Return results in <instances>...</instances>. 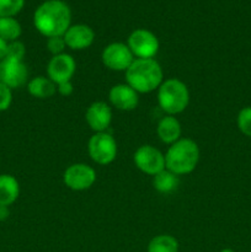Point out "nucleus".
<instances>
[{"instance_id": "f257e3e1", "label": "nucleus", "mask_w": 251, "mask_h": 252, "mask_svg": "<svg viewBox=\"0 0 251 252\" xmlns=\"http://www.w3.org/2000/svg\"><path fill=\"white\" fill-rule=\"evenodd\" d=\"M70 7L63 0H47L36 9L33 15V25L42 36H64L70 27Z\"/></svg>"}, {"instance_id": "f03ea898", "label": "nucleus", "mask_w": 251, "mask_h": 252, "mask_svg": "<svg viewBox=\"0 0 251 252\" xmlns=\"http://www.w3.org/2000/svg\"><path fill=\"white\" fill-rule=\"evenodd\" d=\"M164 81L160 64L153 59L135 58L126 70V84L138 94H149L157 90Z\"/></svg>"}, {"instance_id": "7ed1b4c3", "label": "nucleus", "mask_w": 251, "mask_h": 252, "mask_svg": "<svg viewBox=\"0 0 251 252\" xmlns=\"http://www.w3.org/2000/svg\"><path fill=\"white\" fill-rule=\"evenodd\" d=\"M199 160V148L194 140L181 138L171 144L165 154V169L177 176L191 174Z\"/></svg>"}, {"instance_id": "20e7f679", "label": "nucleus", "mask_w": 251, "mask_h": 252, "mask_svg": "<svg viewBox=\"0 0 251 252\" xmlns=\"http://www.w3.org/2000/svg\"><path fill=\"white\" fill-rule=\"evenodd\" d=\"M188 88L180 79H166L157 89V103L166 115L176 116L184 112L188 106Z\"/></svg>"}, {"instance_id": "39448f33", "label": "nucleus", "mask_w": 251, "mask_h": 252, "mask_svg": "<svg viewBox=\"0 0 251 252\" xmlns=\"http://www.w3.org/2000/svg\"><path fill=\"white\" fill-rule=\"evenodd\" d=\"M88 150L93 161L106 166L115 161L117 157V143L110 133H95L89 139Z\"/></svg>"}, {"instance_id": "423d86ee", "label": "nucleus", "mask_w": 251, "mask_h": 252, "mask_svg": "<svg viewBox=\"0 0 251 252\" xmlns=\"http://www.w3.org/2000/svg\"><path fill=\"white\" fill-rule=\"evenodd\" d=\"M127 46L134 58L153 59L159 52V41L152 31L145 29L134 30L129 34Z\"/></svg>"}, {"instance_id": "0eeeda50", "label": "nucleus", "mask_w": 251, "mask_h": 252, "mask_svg": "<svg viewBox=\"0 0 251 252\" xmlns=\"http://www.w3.org/2000/svg\"><path fill=\"white\" fill-rule=\"evenodd\" d=\"M134 56L129 47L122 42H113L103 48L101 61L103 65L113 71H126L134 62Z\"/></svg>"}, {"instance_id": "6e6552de", "label": "nucleus", "mask_w": 251, "mask_h": 252, "mask_svg": "<svg viewBox=\"0 0 251 252\" xmlns=\"http://www.w3.org/2000/svg\"><path fill=\"white\" fill-rule=\"evenodd\" d=\"M133 160L137 169L150 176H155L165 169V155L149 144L138 148L133 155Z\"/></svg>"}, {"instance_id": "1a4fd4ad", "label": "nucleus", "mask_w": 251, "mask_h": 252, "mask_svg": "<svg viewBox=\"0 0 251 252\" xmlns=\"http://www.w3.org/2000/svg\"><path fill=\"white\" fill-rule=\"evenodd\" d=\"M96 181V171L89 165L78 162L73 164L63 174V182L73 191H86Z\"/></svg>"}, {"instance_id": "9d476101", "label": "nucleus", "mask_w": 251, "mask_h": 252, "mask_svg": "<svg viewBox=\"0 0 251 252\" xmlns=\"http://www.w3.org/2000/svg\"><path fill=\"white\" fill-rule=\"evenodd\" d=\"M29 70L24 61L4 58L0 61V81L10 89H19L27 83Z\"/></svg>"}, {"instance_id": "9b49d317", "label": "nucleus", "mask_w": 251, "mask_h": 252, "mask_svg": "<svg viewBox=\"0 0 251 252\" xmlns=\"http://www.w3.org/2000/svg\"><path fill=\"white\" fill-rule=\"evenodd\" d=\"M76 70V63L70 54L62 53L53 56L47 65V75L56 85L70 81Z\"/></svg>"}, {"instance_id": "f8f14e48", "label": "nucleus", "mask_w": 251, "mask_h": 252, "mask_svg": "<svg viewBox=\"0 0 251 252\" xmlns=\"http://www.w3.org/2000/svg\"><path fill=\"white\" fill-rule=\"evenodd\" d=\"M85 121L95 133L107 132L112 122V110L106 102L96 101L91 103L86 110Z\"/></svg>"}, {"instance_id": "ddd939ff", "label": "nucleus", "mask_w": 251, "mask_h": 252, "mask_svg": "<svg viewBox=\"0 0 251 252\" xmlns=\"http://www.w3.org/2000/svg\"><path fill=\"white\" fill-rule=\"evenodd\" d=\"M63 38L68 48L73 51H83L94 43L95 32L88 25H70V27L64 33Z\"/></svg>"}, {"instance_id": "4468645a", "label": "nucleus", "mask_w": 251, "mask_h": 252, "mask_svg": "<svg viewBox=\"0 0 251 252\" xmlns=\"http://www.w3.org/2000/svg\"><path fill=\"white\" fill-rule=\"evenodd\" d=\"M111 105L120 111L134 110L139 102V94L133 90L128 84H117L108 93Z\"/></svg>"}, {"instance_id": "2eb2a0df", "label": "nucleus", "mask_w": 251, "mask_h": 252, "mask_svg": "<svg viewBox=\"0 0 251 252\" xmlns=\"http://www.w3.org/2000/svg\"><path fill=\"white\" fill-rule=\"evenodd\" d=\"M157 133L162 143L171 145L181 139V125L175 116L166 115L157 123Z\"/></svg>"}, {"instance_id": "dca6fc26", "label": "nucleus", "mask_w": 251, "mask_h": 252, "mask_svg": "<svg viewBox=\"0 0 251 252\" xmlns=\"http://www.w3.org/2000/svg\"><path fill=\"white\" fill-rule=\"evenodd\" d=\"M20 196L19 181L12 175H0V206H11Z\"/></svg>"}, {"instance_id": "f3484780", "label": "nucleus", "mask_w": 251, "mask_h": 252, "mask_svg": "<svg viewBox=\"0 0 251 252\" xmlns=\"http://www.w3.org/2000/svg\"><path fill=\"white\" fill-rule=\"evenodd\" d=\"M27 90L36 98H49L57 93V85L47 76H36L27 83Z\"/></svg>"}, {"instance_id": "a211bd4d", "label": "nucleus", "mask_w": 251, "mask_h": 252, "mask_svg": "<svg viewBox=\"0 0 251 252\" xmlns=\"http://www.w3.org/2000/svg\"><path fill=\"white\" fill-rule=\"evenodd\" d=\"M179 176L167 169H164L162 171H160L159 174L155 175L154 180H153L154 189H157V192L164 194L172 193L174 191H176L177 187H179Z\"/></svg>"}, {"instance_id": "6ab92c4d", "label": "nucleus", "mask_w": 251, "mask_h": 252, "mask_svg": "<svg viewBox=\"0 0 251 252\" xmlns=\"http://www.w3.org/2000/svg\"><path fill=\"white\" fill-rule=\"evenodd\" d=\"M147 252H179V241L167 234L157 235L148 244Z\"/></svg>"}, {"instance_id": "aec40b11", "label": "nucleus", "mask_w": 251, "mask_h": 252, "mask_svg": "<svg viewBox=\"0 0 251 252\" xmlns=\"http://www.w3.org/2000/svg\"><path fill=\"white\" fill-rule=\"evenodd\" d=\"M22 33L20 22L15 17H0V37L7 43L17 41Z\"/></svg>"}, {"instance_id": "412c9836", "label": "nucleus", "mask_w": 251, "mask_h": 252, "mask_svg": "<svg viewBox=\"0 0 251 252\" xmlns=\"http://www.w3.org/2000/svg\"><path fill=\"white\" fill-rule=\"evenodd\" d=\"M24 4L25 0H0V17H15Z\"/></svg>"}, {"instance_id": "4be33fe9", "label": "nucleus", "mask_w": 251, "mask_h": 252, "mask_svg": "<svg viewBox=\"0 0 251 252\" xmlns=\"http://www.w3.org/2000/svg\"><path fill=\"white\" fill-rule=\"evenodd\" d=\"M238 128L244 135L251 138V106L241 108L236 118Z\"/></svg>"}, {"instance_id": "5701e85b", "label": "nucleus", "mask_w": 251, "mask_h": 252, "mask_svg": "<svg viewBox=\"0 0 251 252\" xmlns=\"http://www.w3.org/2000/svg\"><path fill=\"white\" fill-rule=\"evenodd\" d=\"M25 54H26L25 44L17 39V41L10 42V43L7 44V53L5 58H12V59H17V61H24Z\"/></svg>"}, {"instance_id": "b1692460", "label": "nucleus", "mask_w": 251, "mask_h": 252, "mask_svg": "<svg viewBox=\"0 0 251 252\" xmlns=\"http://www.w3.org/2000/svg\"><path fill=\"white\" fill-rule=\"evenodd\" d=\"M66 48L65 41H64L63 36H56L49 37L47 39V49L51 52L53 56H58V54L64 53V49Z\"/></svg>"}, {"instance_id": "393cba45", "label": "nucleus", "mask_w": 251, "mask_h": 252, "mask_svg": "<svg viewBox=\"0 0 251 252\" xmlns=\"http://www.w3.org/2000/svg\"><path fill=\"white\" fill-rule=\"evenodd\" d=\"M12 103V90L0 81V112L9 110Z\"/></svg>"}, {"instance_id": "a878e982", "label": "nucleus", "mask_w": 251, "mask_h": 252, "mask_svg": "<svg viewBox=\"0 0 251 252\" xmlns=\"http://www.w3.org/2000/svg\"><path fill=\"white\" fill-rule=\"evenodd\" d=\"M57 91H58L59 95L64 96V97H68L71 94L74 93V86L71 84V81H64L57 85Z\"/></svg>"}, {"instance_id": "bb28decb", "label": "nucleus", "mask_w": 251, "mask_h": 252, "mask_svg": "<svg viewBox=\"0 0 251 252\" xmlns=\"http://www.w3.org/2000/svg\"><path fill=\"white\" fill-rule=\"evenodd\" d=\"M7 42L4 41V39L0 37V61H2V59L6 57V53H7Z\"/></svg>"}, {"instance_id": "cd10ccee", "label": "nucleus", "mask_w": 251, "mask_h": 252, "mask_svg": "<svg viewBox=\"0 0 251 252\" xmlns=\"http://www.w3.org/2000/svg\"><path fill=\"white\" fill-rule=\"evenodd\" d=\"M10 217V209L6 206H0V221H5Z\"/></svg>"}, {"instance_id": "c85d7f7f", "label": "nucleus", "mask_w": 251, "mask_h": 252, "mask_svg": "<svg viewBox=\"0 0 251 252\" xmlns=\"http://www.w3.org/2000/svg\"><path fill=\"white\" fill-rule=\"evenodd\" d=\"M220 252H235V251L231 250V249H223Z\"/></svg>"}]
</instances>
